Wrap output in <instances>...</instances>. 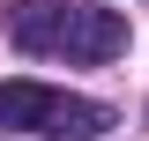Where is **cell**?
<instances>
[{
  "instance_id": "cell-1",
  "label": "cell",
  "mask_w": 149,
  "mask_h": 141,
  "mask_svg": "<svg viewBox=\"0 0 149 141\" xmlns=\"http://www.w3.org/2000/svg\"><path fill=\"white\" fill-rule=\"evenodd\" d=\"M15 37L30 45V52L119 59V52H127V15H119V8H60V0H15Z\"/></svg>"
},
{
  "instance_id": "cell-2",
  "label": "cell",
  "mask_w": 149,
  "mask_h": 141,
  "mask_svg": "<svg viewBox=\"0 0 149 141\" xmlns=\"http://www.w3.org/2000/svg\"><path fill=\"white\" fill-rule=\"evenodd\" d=\"M0 126H22V134H60V141H90L112 126V111L97 97H74L52 82H0Z\"/></svg>"
}]
</instances>
